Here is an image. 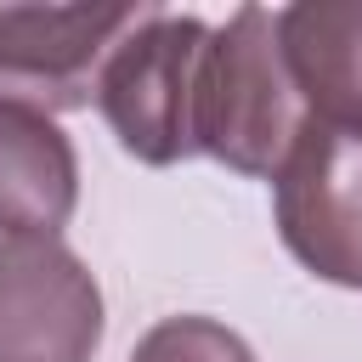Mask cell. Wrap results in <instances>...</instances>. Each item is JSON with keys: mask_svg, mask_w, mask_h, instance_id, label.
Here are the masks:
<instances>
[{"mask_svg": "<svg viewBox=\"0 0 362 362\" xmlns=\"http://www.w3.org/2000/svg\"><path fill=\"white\" fill-rule=\"evenodd\" d=\"M305 107L277 51V11L238 6L198 57L192 85V147L238 175H277L294 147Z\"/></svg>", "mask_w": 362, "mask_h": 362, "instance_id": "cell-1", "label": "cell"}, {"mask_svg": "<svg viewBox=\"0 0 362 362\" xmlns=\"http://www.w3.org/2000/svg\"><path fill=\"white\" fill-rule=\"evenodd\" d=\"M204 45H209V23L164 11V6L113 45L96 79V107L136 164L164 170L198 153L192 147V85H198Z\"/></svg>", "mask_w": 362, "mask_h": 362, "instance_id": "cell-2", "label": "cell"}, {"mask_svg": "<svg viewBox=\"0 0 362 362\" xmlns=\"http://www.w3.org/2000/svg\"><path fill=\"white\" fill-rule=\"evenodd\" d=\"M153 11V0L0 6V102H23L34 113L90 107L113 45Z\"/></svg>", "mask_w": 362, "mask_h": 362, "instance_id": "cell-3", "label": "cell"}, {"mask_svg": "<svg viewBox=\"0 0 362 362\" xmlns=\"http://www.w3.org/2000/svg\"><path fill=\"white\" fill-rule=\"evenodd\" d=\"M283 249L322 283L362 288V130L305 119L272 175Z\"/></svg>", "mask_w": 362, "mask_h": 362, "instance_id": "cell-4", "label": "cell"}, {"mask_svg": "<svg viewBox=\"0 0 362 362\" xmlns=\"http://www.w3.org/2000/svg\"><path fill=\"white\" fill-rule=\"evenodd\" d=\"M102 288L62 238H0V362H90Z\"/></svg>", "mask_w": 362, "mask_h": 362, "instance_id": "cell-5", "label": "cell"}, {"mask_svg": "<svg viewBox=\"0 0 362 362\" xmlns=\"http://www.w3.org/2000/svg\"><path fill=\"white\" fill-rule=\"evenodd\" d=\"M277 51L305 119L362 130V0H300L277 11Z\"/></svg>", "mask_w": 362, "mask_h": 362, "instance_id": "cell-6", "label": "cell"}, {"mask_svg": "<svg viewBox=\"0 0 362 362\" xmlns=\"http://www.w3.org/2000/svg\"><path fill=\"white\" fill-rule=\"evenodd\" d=\"M79 204V158L51 113L0 102V238H57Z\"/></svg>", "mask_w": 362, "mask_h": 362, "instance_id": "cell-7", "label": "cell"}, {"mask_svg": "<svg viewBox=\"0 0 362 362\" xmlns=\"http://www.w3.org/2000/svg\"><path fill=\"white\" fill-rule=\"evenodd\" d=\"M130 362H255V351L215 317H164L136 339Z\"/></svg>", "mask_w": 362, "mask_h": 362, "instance_id": "cell-8", "label": "cell"}]
</instances>
